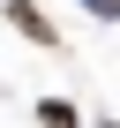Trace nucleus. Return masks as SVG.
Instances as JSON below:
<instances>
[{"label":"nucleus","instance_id":"20e7f679","mask_svg":"<svg viewBox=\"0 0 120 128\" xmlns=\"http://www.w3.org/2000/svg\"><path fill=\"white\" fill-rule=\"evenodd\" d=\"M105 128H120V120H105Z\"/></svg>","mask_w":120,"mask_h":128},{"label":"nucleus","instance_id":"f257e3e1","mask_svg":"<svg viewBox=\"0 0 120 128\" xmlns=\"http://www.w3.org/2000/svg\"><path fill=\"white\" fill-rule=\"evenodd\" d=\"M8 23H15V30H23L30 45H60V30H53V23L38 15V0H8Z\"/></svg>","mask_w":120,"mask_h":128},{"label":"nucleus","instance_id":"7ed1b4c3","mask_svg":"<svg viewBox=\"0 0 120 128\" xmlns=\"http://www.w3.org/2000/svg\"><path fill=\"white\" fill-rule=\"evenodd\" d=\"M90 8H98V15H120V0H90Z\"/></svg>","mask_w":120,"mask_h":128},{"label":"nucleus","instance_id":"f03ea898","mask_svg":"<svg viewBox=\"0 0 120 128\" xmlns=\"http://www.w3.org/2000/svg\"><path fill=\"white\" fill-rule=\"evenodd\" d=\"M38 128H75V106H68V98H45V106H38Z\"/></svg>","mask_w":120,"mask_h":128}]
</instances>
